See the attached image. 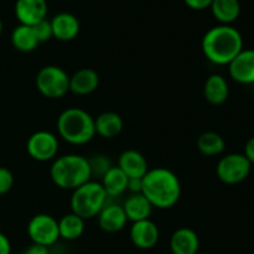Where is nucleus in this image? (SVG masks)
<instances>
[{
    "label": "nucleus",
    "instance_id": "10",
    "mask_svg": "<svg viewBox=\"0 0 254 254\" xmlns=\"http://www.w3.org/2000/svg\"><path fill=\"white\" fill-rule=\"evenodd\" d=\"M14 11L20 25L34 26L47 19L49 5L46 0H16Z\"/></svg>",
    "mask_w": 254,
    "mask_h": 254
},
{
    "label": "nucleus",
    "instance_id": "29",
    "mask_svg": "<svg viewBox=\"0 0 254 254\" xmlns=\"http://www.w3.org/2000/svg\"><path fill=\"white\" fill-rule=\"evenodd\" d=\"M213 0H184L186 5L192 10H205L208 9Z\"/></svg>",
    "mask_w": 254,
    "mask_h": 254
},
{
    "label": "nucleus",
    "instance_id": "30",
    "mask_svg": "<svg viewBox=\"0 0 254 254\" xmlns=\"http://www.w3.org/2000/svg\"><path fill=\"white\" fill-rule=\"evenodd\" d=\"M143 189V179H129L128 180V189L130 193H140Z\"/></svg>",
    "mask_w": 254,
    "mask_h": 254
},
{
    "label": "nucleus",
    "instance_id": "12",
    "mask_svg": "<svg viewBox=\"0 0 254 254\" xmlns=\"http://www.w3.org/2000/svg\"><path fill=\"white\" fill-rule=\"evenodd\" d=\"M129 236H130L131 243L139 250H150L158 245L160 232L156 223L148 218V220L133 222Z\"/></svg>",
    "mask_w": 254,
    "mask_h": 254
},
{
    "label": "nucleus",
    "instance_id": "19",
    "mask_svg": "<svg viewBox=\"0 0 254 254\" xmlns=\"http://www.w3.org/2000/svg\"><path fill=\"white\" fill-rule=\"evenodd\" d=\"M228 94H230V87L222 74L213 73L206 79L203 86V96L208 103L213 106L223 104L227 101Z\"/></svg>",
    "mask_w": 254,
    "mask_h": 254
},
{
    "label": "nucleus",
    "instance_id": "5",
    "mask_svg": "<svg viewBox=\"0 0 254 254\" xmlns=\"http://www.w3.org/2000/svg\"><path fill=\"white\" fill-rule=\"evenodd\" d=\"M108 196L104 191L101 183L88 181L82 186L73 190L71 196V212L83 220H89L101 212L102 208L106 206Z\"/></svg>",
    "mask_w": 254,
    "mask_h": 254
},
{
    "label": "nucleus",
    "instance_id": "4",
    "mask_svg": "<svg viewBox=\"0 0 254 254\" xmlns=\"http://www.w3.org/2000/svg\"><path fill=\"white\" fill-rule=\"evenodd\" d=\"M59 135L72 145H84L96 135L94 118L82 108H67L57 118Z\"/></svg>",
    "mask_w": 254,
    "mask_h": 254
},
{
    "label": "nucleus",
    "instance_id": "3",
    "mask_svg": "<svg viewBox=\"0 0 254 254\" xmlns=\"http://www.w3.org/2000/svg\"><path fill=\"white\" fill-rule=\"evenodd\" d=\"M51 180L62 190H76L92 179L88 158L78 154H67L55 159L50 169Z\"/></svg>",
    "mask_w": 254,
    "mask_h": 254
},
{
    "label": "nucleus",
    "instance_id": "35",
    "mask_svg": "<svg viewBox=\"0 0 254 254\" xmlns=\"http://www.w3.org/2000/svg\"><path fill=\"white\" fill-rule=\"evenodd\" d=\"M196 254H207V253H201V252H197Z\"/></svg>",
    "mask_w": 254,
    "mask_h": 254
},
{
    "label": "nucleus",
    "instance_id": "6",
    "mask_svg": "<svg viewBox=\"0 0 254 254\" xmlns=\"http://www.w3.org/2000/svg\"><path fill=\"white\" fill-rule=\"evenodd\" d=\"M36 88L49 99H60L69 92V76L59 66H45L36 74Z\"/></svg>",
    "mask_w": 254,
    "mask_h": 254
},
{
    "label": "nucleus",
    "instance_id": "9",
    "mask_svg": "<svg viewBox=\"0 0 254 254\" xmlns=\"http://www.w3.org/2000/svg\"><path fill=\"white\" fill-rule=\"evenodd\" d=\"M27 154L31 156L34 160L50 161L55 159L59 151V139L54 133L47 130L35 131L26 143Z\"/></svg>",
    "mask_w": 254,
    "mask_h": 254
},
{
    "label": "nucleus",
    "instance_id": "8",
    "mask_svg": "<svg viewBox=\"0 0 254 254\" xmlns=\"http://www.w3.org/2000/svg\"><path fill=\"white\" fill-rule=\"evenodd\" d=\"M27 235L32 243L49 248L60 240L59 221L47 213H39L27 223Z\"/></svg>",
    "mask_w": 254,
    "mask_h": 254
},
{
    "label": "nucleus",
    "instance_id": "21",
    "mask_svg": "<svg viewBox=\"0 0 254 254\" xmlns=\"http://www.w3.org/2000/svg\"><path fill=\"white\" fill-rule=\"evenodd\" d=\"M128 176L118 166H112L101 179V185L108 197H118L128 189Z\"/></svg>",
    "mask_w": 254,
    "mask_h": 254
},
{
    "label": "nucleus",
    "instance_id": "17",
    "mask_svg": "<svg viewBox=\"0 0 254 254\" xmlns=\"http://www.w3.org/2000/svg\"><path fill=\"white\" fill-rule=\"evenodd\" d=\"M99 76L94 69L81 68L69 76V92L77 96H87L98 88Z\"/></svg>",
    "mask_w": 254,
    "mask_h": 254
},
{
    "label": "nucleus",
    "instance_id": "16",
    "mask_svg": "<svg viewBox=\"0 0 254 254\" xmlns=\"http://www.w3.org/2000/svg\"><path fill=\"white\" fill-rule=\"evenodd\" d=\"M170 250L173 254H196L200 250L197 233L189 227L178 228L171 235Z\"/></svg>",
    "mask_w": 254,
    "mask_h": 254
},
{
    "label": "nucleus",
    "instance_id": "1",
    "mask_svg": "<svg viewBox=\"0 0 254 254\" xmlns=\"http://www.w3.org/2000/svg\"><path fill=\"white\" fill-rule=\"evenodd\" d=\"M201 49L210 62L228 66L243 50V37L232 25H217L203 35Z\"/></svg>",
    "mask_w": 254,
    "mask_h": 254
},
{
    "label": "nucleus",
    "instance_id": "25",
    "mask_svg": "<svg viewBox=\"0 0 254 254\" xmlns=\"http://www.w3.org/2000/svg\"><path fill=\"white\" fill-rule=\"evenodd\" d=\"M197 148L203 155L217 156L226 148L225 139L216 131H205L197 139Z\"/></svg>",
    "mask_w": 254,
    "mask_h": 254
},
{
    "label": "nucleus",
    "instance_id": "22",
    "mask_svg": "<svg viewBox=\"0 0 254 254\" xmlns=\"http://www.w3.org/2000/svg\"><path fill=\"white\" fill-rule=\"evenodd\" d=\"M213 17L221 25H231L241 14V4L238 0H213L210 6Z\"/></svg>",
    "mask_w": 254,
    "mask_h": 254
},
{
    "label": "nucleus",
    "instance_id": "27",
    "mask_svg": "<svg viewBox=\"0 0 254 254\" xmlns=\"http://www.w3.org/2000/svg\"><path fill=\"white\" fill-rule=\"evenodd\" d=\"M32 30L35 32V36H36L37 41L40 44L42 42H46L49 40H51L54 37V34H52V26H51V21L47 19L42 20V21L37 22L36 25L31 26Z\"/></svg>",
    "mask_w": 254,
    "mask_h": 254
},
{
    "label": "nucleus",
    "instance_id": "24",
    "mask_svg": "<svg viewBox=\"0 0 254 254\" xmlns=\"http://www.w3.org/2000/svg\"><path fill=\"white\" fill-rule=\"evenodd\" d=\"M84 221L86 220L73 212L62 216L61 220L59 221L60 238L67 241L78 240L84 232Z\"/></svg>",
    "mask_w": 254,
    "mask_h": 254
},
{
    "label": "nucleus",
    "instance_id": "23",
    "mask_svg": "<svg viewBox=\"0 0 254 254\" xmlns=\"http://www.w3.org/2000/svg\"><path fill=\"white\" fill-rule=\"evenodd\" d=\"M11 44L15 50L27 54V52L35 51L40 42L37 41L31 26L17 25L11 32Z\"/></svg>",
    "mask_w": 254,
    "mask_h": 254
},
{
    "label": "nucleus",
    "instance_id": "28",
    "mask_svg": "<svg viewBox=\"0 0 254 254\" xmlns=\"http://www.w3.org/2000/svg\"><path fill=\"white\" fill-rule=\"evenodd\" d=\"M14 185V175L7 168L0 166V196L9 192Z\"/></svg>",
    "mask_w": 254,
    "mask_h": 254
},
{
    "label": "nucleus",
    "instance_id": "14",
    "mask_svg": "<svg viewBox=\"0 0 254 254\" xmlns=\"http://www.w3.org/2000/svg\"><path fill=\"white\" fill-rule=\"evenodd\" d=\"M97 217H98L99 227L108 233L119 232L126 227L128 222L123 206L117 203H106Z\"/></svg>",
    "mask_w": 254,
    "mask_h": 254
},
{
    "label": "nucleus",
    "instance_id": "7",
    "mask_svg": "<svg viewBox=\"0 0 254 254\" xmlns=\"http://www.w3.org/2000/svg\"><path fill=\"white\" fill-rule=\"evenodd\" d=\"M252 164L243 154L233 153L223 156L217 164V178L227 185H237L248 178Z\"/></svg>",
    "mask_w": 254,
    "mask_h": 254
},
{
    "label": "nucleus",
    "instance_id": "13",
    "mask_svg": "<svg viewBox=\"0 0 254 254\" xmlns=\"http://www.w3.org/2000/svg\"><path fill=\"white\" fill-rule=\"evenodd\" d=\"M117 166L128 176V179H143L149 170L145 156L134 149L124 150L119 155Z\"/></svg>",
    "mask_w": 254,
    "mask_h": 254
},
{
    "label": "nucleus",
    "instance_id": "15",
    "mask_svg": "<svg viewBox=\"0 0 254 254\" xmlns=\"http://www.w3.org/2000/svg\"><path fill=\"white\" fill-rule=\"evenodd\" d=\"M50 21L55 39L60 41H72L78 36L81 29L79 21L71 12H60Z\"/></svg>",
    "mask_w": 254,
    "mask_h": 254
},
{
    "label": "nucleus",
    "instance_id": "11",
    "mask_svg": "<svg viewBox=\"0 0 254 254\" xmlns=\"http://www.w3.org/2000/svg\"><path fill=\"white\" fill-rule=\"evenodd\" d=\"M233 81L241 84H254V50L243 49L228 64Z\"/></svg>",
    "mask_w": 254,
    "mask_h": 254
},
{
    "label": "nucleus",
    "instance_id": "32",
    "mask_svg": "<svg viewBox=\"0 0 254 254\" xmlns=\"http://www.w3.org/2000/svg\"><path fill=\"white\" fill-rule=\"evenodd\" d=\"M0 254H11V245L4 233L0 232Z\"/></svg>",
    "mask_w": 254,
    "mask_h": 254
},
{
    "label": "nucleus",
    "instance_id": "31",
    "mask_svg": "<svg viewBox=\"0 0 254 254\" xmlns=\"http://www.w3.org/2000/svg\"><path fill=\"white\" fill-rule=\"evenodd\" d=\"M243 155L247 158V160L250 161L251 164H254V136L253 138L248 139L247 143L245 145V153Z\"/></svg>",
    "mask_w": 254,
    "mask_h": 254
},
{
    "label": "nucleus",
    "instance_id": "20",
    "mask_svg": "<svg viewBox=\"0 0 254 254\" xmlns=\"http://www.w3.org/2000/svg\"><path fill=\"white\" fill-rule=\"evenodd\" d=\"M123 126V119L116 112H104L94 118V130L102 138H116L122 133Z\"/></svg>",
    "mask_w": 254,
    "mask_h": 254
},
{
    "label": "nucleus",
    "instance_id": "33",
    "mask_svg": "<svg viewBox=\"0 0 254 254\" xmlns=\"http://www.w3.org/2000/svg\"><path fill=\"white\" fill-rule=\"evenodd\" d=\"M22 254H50L49 252V248L44 247V246H39V245H35L32 243L30 247H27L26 250L24 251Z\"/></svg>",
    "mask_w": 254,
    "mask_h": 254
},
{
    "label": "nucleus",
    "instance_id": "2",
    "mask_svg": "<svg viewBox=\"0 0 254 254\" xmlns=\"http://www.w3.org/2000/svg\"><path fill=\"white\" fill-rule=\"evenodd\" d=\"M141 193L153 207L166 210L179 202L181 184L178 175L166 168L149 169L143 178Z\"/></svg>",
    "mask_w": 254,
    "mask_h": 254
},
{
    "label": "nucleus",
    "instance_id": "26",
    "mask_svg": "<svg viewBox=\"0 0 254 254\" xmlns=\"http://www.w3.org/2000/svg\"><path fill=\"white\" fill-rule=\"evenodd\" d=\"M89 168H91L92 178L93 176H98V178H103L104 174L112 168V163L108 159V156L102 155V154H97V155L92 156L91 159H88Z\"/></svg>",
    "mask_w": 254,
    "mask_h": 254
},
{
    "label": "nucleus",
    "instance_id": "18",
    "mask_svg": "<svg viewBox=\"0 0 254 254\" xmlns=\"http://www.w3.org/2000/svg\"><path fill=\"white\" fill-rule=\"evenodd\" d=\"M122 206H123L128 221H131V222L148 220L154 208L148 198L141 192L130 193Z\"/></svg>",
    "mask_w": 254,
    "mask_h": 254
},
{
    "label": "nucleus",
    "instance_id": "34",
    "mask_svg": "<svg viewBox=\"0 0 254 254\" xmlns=\"http://www.w3.org/2000/svg\"><path fill=\"white\" fill-rule=\"evenodd\" d=\"M1 32H2V22H1V19H0V37H1Z\"/></svg>",
    "mask_w": 254,
    "mask_h": 254
}]
</instances>
